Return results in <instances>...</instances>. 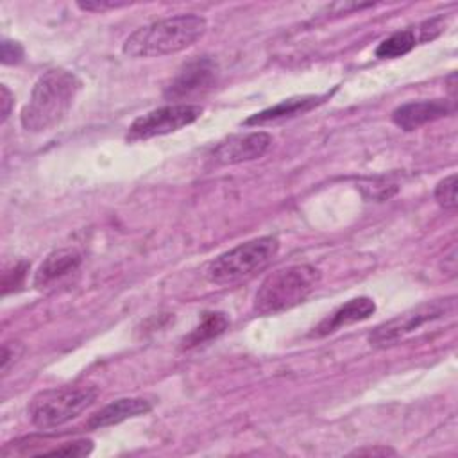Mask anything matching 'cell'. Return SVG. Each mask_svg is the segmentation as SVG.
<instances>
[{
	"label": "cell",
	"mask_w": 458,
	"mask_h": 458,
	"mask_svg": "<svg viewBox=\"0 0 458 458\" xmlns=\"http://www.w3.org/2000/svg\"><path fill=\"white\" fill-rule=\"evenodd\" d=\"M79 89L81 79L73 72L63 68L45 72L36 81L29 102L21 109L20 122L23 129L45 132L59 125L70 111Z\"/></svg>",
	"instance_id": "cell-1"
},
{
	"label": "cell",
	"mask_w": 458,
	"mask_h": 458,
	"mask_svg": "<svg viewBox=\"0 0 458 458\" xmlns=\"http://www.w3.org/2000/svg\"><path fill=\"white\" fill-rule=\"evenodd\" d=\"M208 29V21L199 14H177L136 29L123 43L127 57H161L181 52L199 41Z\"/></svg>",
	"instance_id": "cell-2"
},
{
	"label": "cell",
	"mask_w": 458,
	"mask_h": 458,
	"mask_svg": "<svg viewBox=\"0 0 458 458\" xmlns=\"http://www.w3.org/2000/svg\"><path fill=\"white\" fill-rule=\"evenodd\" d=\"M320 283V270L313 265H288L268 274L254 295L258 315H276L308 299Z\"/></svg>",
	"instance_id": "cell-3"
},
{
	"label": "cell",
	"mask_w": 458,
	"mask_h": 458,
	"mask_svg": "<svg viewBox=\"0 0 458 458\" xmlns=\"http://www.w3.org/2000/svg\"><path fill=\"white\" fill-rule=\"evenodd\" d=\"M277 250L279 240L276 236H259L243 242L211 259L206 267V277L218 286L236 284L267 268Z\"/></svg>",
	"instance_id": "cell-4"
},
{
	"label": "cell",
	"mask_w": 458,
	"mask_h": 458,
	"mask_svg": "<svg viewBox=\"0 0 458 458\" xmlns=\"http://www.w3.org/2000/svg\"><path fill=\"white\" fill-rule=\"evenodd\" d=\"M98 395V390L89 385H66L38 392L27 413L30 422L39 429H52L79 417L89 408Z\"/></svg>",
	"instance_id": "cell-5"
},
{
	"label": "cell",
	"mask_w": 458,
	"mask_h": 458,
	"mask_svg": "<svg viewBox=\"0 0 458 458\" xmlns=\"http://www.w3.org/2000/svg\"><path fill=\"white\" fill-rule=\"evenodd\" d=\"M456 308V299L454 297H445V299H437V301H428L422 304H417L397 317L376 326L369 333V344L372 347H390L404 340L408 335L417 331L428 322H435L440 318H445L454 313Z\"/></svg>",
	"instance_id": "cell-6"
},
{
	"label": "cell",
	"mask_w": 458,
	"mask_h": 458,
	"mask_svg": "<svg viewBox=\"0 0 458 458\" xmlns=\"http://www.w3.org/2000/svg\"><path fill=\"white\" fill-rule=\"evenodd\" d=\"M202 111H204L202 106L186 104V102L157 107L143 116H138L129 125L125 138H127V141H141V140L175 132V131L193 123L195 120H199Z\"/></svg>",
	"instance_id": "cell-7"
},
{
	"label": "cell",
	"mask_w": 458,
	"mask_h": 458,
	"mask_svg": "<svg viewBox=\"0 0 458 458\" xmlns=\"http://www.w3.org/2000/svg\"><path fill=\"white\" fill-rule=\"evenodd\" d=\"M218 66L209 57H197L188 61L177 75L165 88V98L184 100L206 93L216 82Z\"/></svg>",
	"instance_id": "cell-8"
},
{
	"label": "cell",
	"mask_w": 458,
	"mask_h": 458,
	"mask_svg": "<svg viewBox=\"0 0 458 458\" xmlns=\"http://www.w3.org/2000/svg\"><path fill=\"white\" fill-rule=\"evenodd\" d=\"M272 145V136L263 131L234 134L220 141L213 152L211 159L216 165H238L245 161L259 159Z\"/></svg>",
	"instance_id": "cell-9"
},
{
	"label": "cell",
	"mask_w": 458,
	"mask_h": 458,
	"mask_svg": "<svg viewBox=\"0 0 458 458\" xmlns=\"http://www.w3.org/2000/svg\"><path fill=\"white\" fill-rule=\"evenodd\" d=\"M82 256L75 249H57L50 252L34 274V286L41 292L64 286L81 268Z\"/></svg>",
	"instance_id": "cell-10"
},
{
	"label": "cell",
	"mask_w": 458,
	"mask_h": 458,
	"mask_svg": "<svg viewBox=\"0 0 458 458\" xmlns=\"http://www.w3.org/2000/svg\"><path fill=\"white\" fill-rule=\"evenodd\" d=\"M453 113H454V102L447 98L411 100L394 109L392 122L403 131H415L429 122L449 116Z\"/></svg>",
	"instance_id": "cell-11"
},
{
	"label": "cell",
	"mask_w": 458,
	"mask_h": 458,
	"mask_svg": "<svg viewBox=\"0 0 458 458\" xmlns=\"http://www.w3.org/2000/svg\"><path fill=\"white\" fill-rule=\"evenodd\" d=\"M376 311V302L370 297H354L351 301H347L345 304H342L340 308H336L331 315H327L326 318H322L313 331L310 333V336H327L331 333H335L340 327L367 320L372 313Z\"/></svg>",
	"instance_id": "cell-12"
},
{
	"label": "cell",
	"mask_w": 458,
	"mask_h": 458,
	"mask_svg": "<svg viewBox=\"0 0 458 458\" xmlns=\"http://www.w3.org/2000/svg\"><path fill=\"white\" fill-rule=\"evenodd\" d=\"M152 406H154V401H150L147 397L116 399V401L106 404L97 413H93L88 420V428L89 429H100V428L114 426V424H120L127 419L148 413L152 410Z\"/></svg>",
	"instance_id": "cell-13"
},
{
	"label": "cell",
	"mask_w": 458,
	"mask_h": 458,
	"mask_svg": "<svg viewBox=\"0 0 458 458\" xmlns=\"http://www.w3.org/2000/svg\"><path fill=\"white\" fill-rule=\"evenodd\" d=\"M324 98H327V95H302V97H292V98H284L281 102H277L272 107H267L252 116H249L243 125H263V123H270V122H279L284 118H292L297 114H302L310 109H313L315 106L322 104Z\"/></svg>",
	"instance_id": "cell-14"
},
{
	"label": "cell",
	"mask_w": 458,
	"mask_h": 458,
	"mask_svg": "<svg viewBox=\"0 0 458 458\" xmlns=\"http://www.w3.org/2000/svg\"><path fill=\"white\" fill-rule=\"evenodd\" d=\"M227 327H229V318L225 317V313L208 311L204 313L200 324L182 338V349H190L208 340H213L218 335H222Z\"/></svg>",
	"instance_id": "cell-15"
},
{
	"label": "cell",
	"mask_w": 458,
	"mask_h": 458,
	"mask_svg": "<svg viewBox=\"0 0 458 458\" xmlns=\"http://www.w3.org/2000/svg\"><path fill=\"white\" fill-rule=\"evenodd\" d=\"M417 34L413 29H404L390 34L385 38L377 47H376V57L379 59H397L410 50L415 48L417 45Z\"/></svg>",
	"instance_id": "cell-16"
},
{
	"label": "cell",
	"mask_w": 458,
	"mask_h": 458,
	"mask_svg": "<svg viewBox=\"0 0 458 458\" xmlns=\"http://www.w3.org/2000/svg\"><path fill=\"white\" fill-rule=\"evenodd\" d=\"M435 200L447 211L456 209V174H451L438 181V184L435 186Z\"/></svg>",
	"instance_id": "cell-17"
},
{
	"label": "cell",
	"mask_w": 458,
	"mask_h": 458,
	"mask_svg": "<svg viewBox=\"0 0 458 458\" xmlns=\"http://www.w3.org/2000/svg\"><path fill=\"white\" fill-rule=\"evenodd\" d=\"M93 451L91 440H77V442H66L55 449L45 451L41 454H52V456H70V458H81L88 456Z\"/></svg>",
	"instance_id": "cell-18"
},
{
	"label": "cell",
	"mask_w": 458,
	"mask_h": 458,
	"mask_svg": "<svg viewBox=\"0 0 458 458\" xmlns=\"http://www.w3.org/2000/svg\"><path fill=\"white\" fill-rule=\"evenodd\" d=\"M29 267L30 265L27 261H18L11 270H7L4 274V279H2V292H4V295H7L9 292L16 290L18 286H21Z\"/></svg>",
	"instance_id": "cell-19"
},
{
	"label": "cell",
	"mask_w": 458,
	"mask_h": 458,
	"mask_svg": "<svg viewBox=\"0 0 458 458\" xmlns=\"http://www.w3.org/2000/svg\"><path fill=\"white\" fill-rule=\"evenodd\" d=\"M442 30H444V18L442 16L431 18V20H428V21L419 25V29H417V34H419L417 41L419 43H428V41L435 39Z\"/></svg>",
	"instance_id": "cell-20"
},
{
	"label": "cell",
	"mask_w": 458,
	"mask_h": 458,
	"mask_svg": "<svg viewBox=\"0 0 458 458\" xmlns=\"http://www.w3.org/2000/svg\"><path fill=\"white\" fill-rule=\"evenodd\" d=\"M0 59L4 64H18L23 59V47L18 41L4 39L0 47Z\"/></svg>",
	"instance_id": "cell-21"
},
{
	"label": "cell",
	"mask_w": 458,
	"mask_h": 458,
	"mask_svg": "<svg viewBox=\"0 0 458 458\" xmlns=\"http://www.w3.org/2000/svg\"><path fill=\"white\" fill-rule=\"evenodd\" d=\"M131 2H114V0H89V2H77V7L82 11H93V13H104L109 9L125 7Z\"/></svg>",
	"instance_id": "cell-22"
},
{
	"label": "cell",
	"mask_w": 458,
	"mask_h": 458,
	"mask_svg": "<svg viewBox=\"0 0 458 458\" xmlns=\"http://www.w3.org/2000/svg\"><path fill=\"white\" fill-rule=\"evenodd\" d=\"M20 352H21V347H20L18 342H14L13 345H11V344H4V347H2V358H0V369H2V372H5V370L9 369V363H11L13 360H16V358L20 356Z\"/></svg>",
	"instance_id": "cell-23"
},
{
	"label": "cell",
	"mask_w": 458,
	"mask_h": 458,
	"mask_svg": "<svg viewBox=\"0 0 458 458\" xmlns=\"http://www.w3.org/2000/svg\"><path fill=\"white\" fill-rule=\"evenodd\" d=\"M351 456H394L395 451L386 445H374V447H361L349 453Z\"/></svg>",
	"instance_id": "cell-24"
},
{
	"label": "cell",
	"mask_w": 458,
	"mask_h": 458,
	"mask_svg": "<svg viewBox=\"0 0 458 458\" xmlns=\"http://www.w3.org/2000/svg\"><path fill=\"white\" fill-rule=\"evenodd\" d=\"M0 91H2V97H0V100H2V122H5L7 120V116H9V113H11V106H13V95H11V91L7 89V86L5 84H2L0 86Z\"/></svg>",
	"instance_id": "cell-25"
},
{
	"label": "cell",
	"mask_w": 458,
	"mask_h": 458,
	"mask_svg": "<svg viewBox=\"0 0 458 458\" xmlns=\"http://www.w3.org/2000/svg\"><path fill=\"white\" fill-rule=\"evenodd\" d=\"M440 267H442L444 274H447L451 277L456 276V250L454 249L447 256H444V261L440 263Z\"/></svg>",
	"instance_id": "cell-26"
}]
</instances>
